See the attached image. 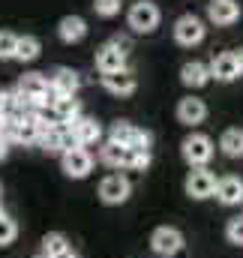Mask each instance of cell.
<instances>
[{
    "instance_id": "cell-1",
    "label": "cell",
    "mask_w": 243,
    "mask_h": 258,
    "mask_svg": "<svg viewBox=\"0 0 243 258\" xmlns=\"http://www.w3.org/2000/svg\"><path fill=\"white\" fill-rule=\"evenodd\" d=\"M15 93H21L33 108H48L57 96L51 93V87H48V78L42 75V72H24L21 78H18V87H15Z\"/></svg>"
},
{
    "instance_id": "cell-2",
    "label": "cell",
    "mask_w": 243,
    "mask_h": 258,
    "mask_svg": "<svg viewBox=\"0 0 243 258\" xmlns=\"http://www.w3.org/2000/svg\"><path fill=\"white\" fill-rule=\"evenodd\" d=\"M108 141H117V144L135 150V153H150L153 135H150L147 129H138V126H132V123H126V120H117V123H111Z\"/></svg>"
},
{
    "instance_id": "cell-3",
    "label": "cell",
    "mask_w": 243,
    "mask_h": 258,
    "mask_svg": "<svg viewBox=\"0 0 243 258\" xmlns=\"http://www.w3.org/2000/svg\"><path fill=\"white\" fill-rule=\"evenodd\" d=\"M213 141H210V135H204V132H192V135H186L180 144V153L183 159L192 165V168H207V162L213 159Z\"/></svg>"
},
{
    "instance_id": "cell-4",
    "label": "cell",
    "mask_w": 243,
    "mask_h": 258,
    "mask_svg": "<svg viewBox=\"0 0 243 258\" xmlns=\"http://www.w3.org/2000/svg\"><path fill=\"white\" fill-rule=\"evenodd\" d=\"M159 6L156 3H150V0H138V3H132L129 6V12H126V21H129V27L135 30V33H153L156 27H159Z\"/></svg>"
},
{
    "instance_id": "cell-5",
    "label": "cell",
    "mask_w": 243,
    "mask_h": 258,
    "mask_svg": "<svg viewBox=\"0 0 243 258\" xmlns=\"http://www.w3.org/2000/svg\"><path fill=\"white\" fill-rule=\"evenodd\" d=\"M60 165H63V174L66 177L81 180V177H87L93 171V156H90L87 147H72V150L60 153Z\"/></svg>"
},
{
    "instance_id": "cell-6",
    "label": "cell",
    "mask_w": 243,
    "mask_h": 258,
    "mask_svg": "<svg viewBox=\"0 0 243 258\" xmlns=\"http://www.w3.org/2000/svg\"><path fill=\"white\" fill-rule=\"evenodd\" d=\"M150 249L159 258H174L183 249V234L174 225H159L150 237Z\"/></svg>"
},
{
    "instance_id": "cell-7",
    "label": "cell",
    "mask_w": 243,
    "mask_h": 258,
    "mask_svg": "<svg viewBox=\"0 0 243 258\" xmlns=\"http://www.w3.org/2000/svg\"><path fill=\"white\" fill-rule=\"evenodd\" d=\"M204 33H207V27H204V21L198 18V15H180L177 21H174V39L186 45V48H192V45H198L201 39H204Z\"/></svg>"
},
{
    "instance_id": "cell-8",
    "label": "cell",
    "mask_w": 243,
    "mask_h": 258,
    "mask_svg": "<svg viewBox=\"0 0 243 258\" xmlns=\"http://www.w3.org/2000/svg\"><path fill=\"white\" fill-rule=\"evenodd\" d=\"M129 195H132V183H129V177H123L120 171L102 177V183H99V198H102L105 204H123Z\"/></svg>"
},
{
    "instance_id": "cell-9",
    "label": "cell",
    "mask_w": 243,
    "mask_h": 258,
    "mask_svg": "<svg viewBox=\"0 0 243 258\" xmlns=\"http://www.w3.org/2000/svg\"><path fill=\"white\" fill-rule=\"evenodd\" d=\"M183 189H186V195H189V198H195V201L210 198V195H213V189H216V177H213V171H207V168H192V171L186 174Z\"/></svg>"
},
{
    "instance_id": "cell-10",
    "label": "cell",
    "mask_w": 243,
    "mask_h": 258,
    "mask_svg": "<svg viewBox=\"0 0 243 258\" xmlns=\"http://www.w3.org/2000/svg\"><path fill=\"white\" fill-rule=\"evenodd\" d=\"M48 87H51L54 96H75L78 87H81V75L69 66H57L48 78Z\"/></svg>"
},
{
    "instance_id": "cell-11",
    "label": "cell",
    "mask_w": 243,
    "mask_h": 258,
    "mask_svg": "<svg viewBox=\"0 0 243 258\" xmlns=\"http://www.w3.org/2000/svg\"><path fill=\"white\" fill-rule=\"evenodd\" d=\"M39 144L48 150V153H66V150H72V147H78V141H75V135H72V129L57 123V126H51L42 138H39Z\"/></svg>"
},
{
    "instance_id": "cell-12",
    "label": "cell",
    "mask_w": 243,
    "mask_h": 258,
    "mask_svg": "<svg viewBox=\"0 0 243 258\" xmlns=\"http://www.w3.org/2000/svg\"><path fill=\"white\" fill-rule=\"evenodd\" d=\"M213 195H216V198H219V204H225V207L243 204V180L237 177V174H225V177H219V180H216Z\"/></svg>"
},
{
    "instance_id": "cell-13",
    "label": "cell",
    "mask_w": 243,
    "mask_h": 258,
    "mask_svg": "<svg viewBox=\"0 0 243 258\" xmlns=\"http://www.w3.org/2000/svg\"><path fill=\"white\" fill-rule=\"evenodd\" d=\"M207 18L219 27H228L240 18V3L237 0H210L207 3Z\"/></svg>"
},
{
    "instance_id": "cell-14",
    "label": "cell",
    "mask_w": 243,
    "mask_h": 258,
    "mask_svg": "<svg viewBox=\"0 0 243 258\" xmlns=\"http://www.w3.org/2000/svg\"><path fill=\"white\" fill-rule=\"evenodd\" d=\"M102 87H105L108 93H114V96H129V93H135L138 78H135V72H132V69L108 72V75H102Z\"/></svg>"
},
{
    "instance_id": "cell-15",
    "label": "cell",
    "mask_w": 243,
    "mask_h": 258,
    "mask_svg": "<svg viewBox=\"0 0 243 258\" xmlns=\"http://www.w3.org/2000/svg\"><path fill=\"white\" fill-rule=\"evenodd\" d=\"M69 129H72V135H75L78 147L99 144V138H102V126H99V120H93V117H78V120H72V123H69Z\"/></svg>"
},
{
    "instance_id": "cell-16",
    "label": "cell",
    "mask_w": 243,
    "mask_h": 258,
    "mask_svg": "<svg viewBox=\"0 0 243 258\" xmlns=\"http://www.w3.org/2000/svg\"><path fill=\"white\" fill-rule=\"evenodd\" d=\"M204 117H207L204 99H198V96H183L180 102H177V120H180V123L195 126V123H201Z\"/></svg>"
},
{
    "instance_id": "cell-17",
    "label": "cell",
    "mask_w": 243,
    "mask_h": 258,
    "mask_svg": "<svg viewBox=\"0 0 243 258\" xmlns=\"http://www.w3.org/2000/svg\"><path fill=\"white\" fill-rule=\"evenodd\" d=\"M96 69H99L102 75H108V72H120V69H126V54H120L111 42H105V45L96 48Z\"/></svg>"
},
{
    "instance_id": "cell-18",
    "label": "cell",
    "mask_w": 243,
    "mask_h": 258,
    "mask_svg": "<svg viewBox=\"0 0 243 258\" xmlns=\"http://www.w3.org/2000/svg\"><path fill=\"white\" fill-rule=\"evenodd\" d=\"M129 156H132V150L117 144V141L99 144V162H105L108 168H129Z\"/></svg>"
},
{
    "instance_id": "cell-19",
    "label": "cell",
    "mask_w": 243,
    "mask_h": 258,
    "mask_svg": "<svg viewBox=\"0 0 243 258\" xmlns=\"http://www.w3.org/2000/svg\"><path fill=\"white\" fill-rule=\"evenodd\" d=\"M48 108H51V114H54V123H63V126H69L72 120L81 117V105H78L75 96H57Z\"/></svg>"
},
{
    "instance_id": "cell-20",
    "label": "cell",
    "mask_w": 243,
    "mask_h": 258,
    "mask_svg": "<svg viewBox=\"0 0 243 258\" xmlns=\"http://www.w3.org/2000/svg\"><path fill=\"white\" fill-rule=\"evenodd\" d=\"M57 36L63 42H81L87 36V21L81 15H63L57 24Z\"/></svg>"
},
{
    "instance_id": "cell-21",
    "label": "cell",
    "mask_w": 243,
    "mask_h": 258,
    "mask_svg": "<svg viewBox=\"0 0 243 258\" xmlns=\"http://www.w3.org/2000/svg\"><path fill=\"white\" fill-rule=\"evenodd\" d=\"M210 78H216V81H234L240 72H237V63H234V54L231 51H225V54H216L213 60H210Z\"/></svg>"
},
{
    "instance_id": "cell-22",
    "label": "cell",
    "mask_w": 243,
    "mask_h": 258,
    "mask_svg": "<svg viewBox=\"0 0 243 258\" xmlns=\"http://www.w3.org/2000/svg\"><path fill=\"white\" fill-rule=\"evenodd\" d=\"M180 81L186 87H204L210 81V69L201 60H189V63L180 66Z\"/></svg>"
},
{
    "instance_id": "cell-23",
    "label": "cell",
    "mask_w": 243,
    "mask_h": 258,
    "mask_svg": "<svg viewBox=\"0 0 243 258\" xmlns=\"http://www.w3.org/2000/svg\"><path fill=\"white\" fill-rule=\"evenodd\" d=\"M219 150H222L225 156H231V159H240L243 156V129L240 126L225 129L222 138H219Z\"/></svg>"
},
{
    "instance_id": "cell-24",
    "label": "cell",
    "mask_w": 243,
    "mask_h": 258,
    "mask_svg": "<svg viewBox=\"0 0 243 258\" xmlns=\"http://www.w3.org/2000/svg\"><path fill=\"white\" fill-rule=\"evenodd\" d=\"M39 51H42V45H39V39H36V36H18V45H15V60L30 63V60H36V57H39Z\"/></svg>"
},
{
    "instance_id": "cell-25",
    "label": "cell",
    "mask_w": 243,
    "mask_h": 258,
    "mask_svg": "<svg viewBox=\"0 0 243 258\" xmlns=\"http://www.w3.org/2000/svg\"><path fill=\"white\" fill-rule=\"evenodd\" d=\"M63 249H69L66 234H60V231H48V234L42 237V258H54L57 252H63Z\"/></svg>"
},
{
    "instance_id": "cell-26",
    "label": "cell",
    "mask_w": 243,
    "mask_h": 258,
    "mask_svg": "<svg viewBox=\"0 0 243 258\" xmlns=\"http://www.w3.org/2000/svg\"><path fill=\"white\" fill-rule=\"evenodd\" d=\"M15 237H18V222H15L9 213L0 210V246H9Z\"/></svg>"
},
{
    "instance_id": "cell-27",
    "label": "cell",
    "mask_w": 243,
    "mask_h": 258,
    "mask_svg": "<svg viewBox=\"0 0 243 258\" xmlns=\"http://www.w3.org/2000/svg\"><path fill=\"white\" fill-rule=\"evenodd\" d=\"M15 45H18V36L9 33V30H0V60H12L15 57Z\"/></svg>"
},
{
    "instance_id": "cell-28",
    "label": "cell",
    "mask_w": 243,
    "mask_h": 258,
    "mask_svg": "<svg viewBox=\"0 0 243 258\" xmlns=\"http://www.w3.org/2000/svg\"><path fill=\"white\" fill-rule=\"evenodd\" d=\"M93 12L102 18H114L120 12V0H93Z\"/></svg>"
},
{
    "instance_id": "cell-29",
    "label": "cell",
    "mask_w": 243,
    "mask_h": 258,
    "mask_svg": "<svg viewBox=\"0 0 243 258\" xmlns=\"http://www.w3.org/2000/svg\"><path fill=\"white\" fill-rule=\"evenodd\" d=\"M225 237H228L231 243H243V213L228 219V225H225Z\"/></svg>"
},
{
    "instance_id": "cell-30",
    "label": "cell",
    "mask_w": 243,
    "mask_h": 258,
    "mask_svg": "<svg viewBox=\"0 0 243 258\" xmlns=\"http://www.w3.org/2000/svg\"><path fill=\"white\" fill-rule=\"evenodd\" d=\"M147 165H150V153H135V150H132V156H129V168H132V171H144Z\"/></svg>"
},
{
    "instance_id": "cell-31",
    "label": "cell",
    "mask_w": 243,
    "mask_h": 258,
    "mask_svg": "<svg viewBox=\"0 0 243 258\" xmlns=\"http://www.w3.org/2000/svg\"><path fill=\"white\" fill-rule=\"evenodd\" d=\"M111 45H114L120 54H126V57H129V51H132V39H129V36H123V33H117V36L111 39Z\"/></svg>"
},
{
    "instance_id": "cell-32",
    "label": "cell",
    "mask_w": 243,
    "mask_h": 258,
    "mask_svg": "<svg viewBox=\"0 0 243 258\" xmlns=\"http://www.w3.org/2000/svg\"><path fill=\"white\" fill-rule=\"evenodd\" d=\"M231 54H234V63H237V72L243 75V48H240V51H231Z\"/></svg>"
},
{
    "instance_id": "cell-33",
    "label": "cell",
    "mask_w": 243,
    "mask_h": 258,
    "mask_svg": "<svg viewBox=\"0 0 243 258\" xmlns=\"http://www.w3.org/2000/svg\"><path fill=\"white\" fill-rule=\"evenodd\" d=\"M6 153H9V141L0 138V159H6Z\"/></svg>"
},
{
    "instance_id": "cell-34",
    "label": "cell",
    "mask_w": 243,
    "mask_h": 258,
    "mask_svg": "<svg viewBox=\"0 0 243 258\" xmlns=\"http://www.w3.org/2000/svg\"><path fill=\"white\" fill-rule=\"evenodd\" d=\"M54 258H78V255H75L72 249H63V252H57V255H54Z\"/></svg>"
},
{
    "instance_id": "cell-35",
    "label": "cell",
    "mask_w": 243,
    "mask_h": 258,
    "mask_svg": "<svg viewBox=\"0 0 243 258\" xmlns=\"http://www.w3.org/2000/svg\"><path fill=\"white\" fill-rule=\"evenodd\" d=\"M0 123H3V111H0Z\"/></svg>"
},
{
    "instance_id": "cell-36",
    "label": "cell",
    "mask_w": 243,
    "mask_h": 258,
    "mask_svg": "<svg viewBox=\"0 0 243 258\" xmlns=\"http://www.w3.org/2000/svg\"><path fill=\"white\" fill-rule=\"evenodd\" d=\"M36 258H42V255H36Z\"/></svg>"
},
{
    "instance_id": "cell-37",
    "label": "cell",
    "mask_w": 243,
    "mask_h": 258,
    "mask_svg": "<svg viewBox=\"0 0 243 258\" xmlns=\"http://www.w3.org/2000/svg\"><path fill=\"white\" fill-rule=\"evenodd\" d=\"M0 210H3V207H0Z\"/></svg>"
},
{
    "instance_id": "cell-38",
    "label": "cell",
    "mask_w": 243,
    "mask_h": 258,
    "mask_svg": "<svg viewBox=\"0 0 243 258\" xmlns=\"http://www.w3.org/2000/svg\"><path fill=\"white\" fill-rule=\"evenodd\" d=\"M0 198H3V195H0Z\"/></svg>"
}]
</instances>
